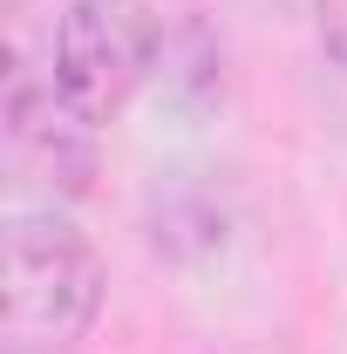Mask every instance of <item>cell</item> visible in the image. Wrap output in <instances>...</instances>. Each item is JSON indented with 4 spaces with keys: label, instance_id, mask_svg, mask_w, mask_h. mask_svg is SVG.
I'll list each match as a JSON object with an SVG mask.
<instances>
[{
    "label": "cell",
    "instance_id": "3957f363",
    "mask_svg": "<svg viewBox=\"0 0 347 354\" xmlns=\"http://www.w3.org/2000/svg\"><path fill=\"white\" fill-rule=\"evenodd\" d=\"M7 164L48 198H82L95 177V123L62 102L55 82H14L7 95Z\"/></svg>",
    "mask_w": 347,
    "mask_h": 354
},
{
    "label": "cell",
    "instance_id": "6da1fadb",
    "mask_svg": "<svg viewBox=\"0 0 347 354\" xmlns=\"http://www.w3.org/2000/svg\"><path fill=\"white\" fill-rule=\"evenodd\" d=\"M102 259L55 212L7 225L0 245V354H68L95 327Z\"/></svg>",
    "mask_w": 347,
    "mask_h": 354
},
{
    "label": "cell",
    "instance_id": "7a4b0ae2",
    "mask_svg": "<svg viewBox=\"0 0 347 354\" xmlns=\"http://www.w3.org/2000/svg\"><path fill=\"white\" fill-rule=\"evenodd\" d=\"M164 28L143 0H68L55 21V88L95 130L130 109V95L157 75Z\"/></svg>",
    "mask_w": 347,
    "mask_h": 354
},
{
    "label": "cell",
    "instance_id": "277c9868",
    "mask_svg": "<svg viewBox=\"0 0 347 354\" xmlns=\"http://www.w3.org/2000/svg\"><path fill=\"white\" fill-rule=\"evenodd\" d=\"M313 28H320V48L347 68V0H313Z\"/></svg>",
    "mask_w": 347,
    "mask_h": 354
}]
</instances>
